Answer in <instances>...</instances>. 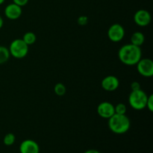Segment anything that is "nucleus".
Returning a JSON list of instances; mask_svg holds the SVG:
<instances>
[{
	"label": "nucleus",
	"mask_w": 153,
	"mask_h": 153,
	"mask_svg": "<svg viewBox=\"0 0 153 153\" xmlns=\"http://www.w3.org/2000/svg\"><path fill=\"white\" fill-rule=\"evenodd\" d=\"M118 58L125 65H136L142 58L141 48L131 43L123 45L118 51Z\"/></svg>",
	"instance_id": "1"
},
{
	"label": "nucleus",
	"mask_w": 153,
	"mask_h": 153,
	"mask_svg": "<svg viewBox=\"0 0 153 153\" xmlns=\"http://www.w3.org/2000/svg\"><path fill=\"white\" fill-rule=\"evenodd\" d=\"M108 121V126L111 131L117 134H123L126 133L131 126L130 119L126 114H114Z\"/></svg>",
	"instance_id": "2"
},
{
	"label": "nucleus",
	"mask_w": 153,
	"mask_h": 153,
	"mask_svg": "<svg viewBox=\"0 0 153 153\" xmlns=\"http://www.w3.org/2000/svg\"><path fill=\"white\" fill-rule=\"evenodd\" d=\"M148 96L143 90L131 91L128 96V103L133 109L137 111L146 108Z\"/></svg>",
	"instance_id": "3"
},
{
	"label": "nucleus",
	"mask_w": 153,
	"mask_h": 153,
	"mask_svg": "<svg viewBox=\"0 0 153 153\" xmlns=\"http://www.w3.org/2000/svg\"><path fill=\"white\" fill-rule=\"evenodd\" d=\"M9 52L12 57L16 59L24 58L28 53V46L22 40V39L17 38L13 40L9 46Z\"/></svg>",
	"instance_id": "4"
},
{
	"label": "nucleus",
	"mask_w": 153,
	"mask_h": 153,
	"mask_svg": "<svg viewBox=\"0 0 153 153\" xmlns=\"http://www.w3.org/2000/svg\"><path fill=\"white\" fill-rule=\"evenodd\" d=\"M137 70L140 76L150 78L153 76V61L150 58H142L137 63Z\"/></svg>",
	"instance_id": "5"
},
{
	"label": "nucleus",
	"mask_w": 153,
	"mask_h": 153,
	"mask_svg": "<svg viewBox=\"0 0 153 153\" xmlns=\"http://www.w3.org/2000/svg\"><path fill=\"white\" fill-rule=\"evenodd\" d=\"M125 28L119 23H114L109 27L108 30V37L111 42H120L125 37Z\"/></svg>",
	"instance_id": "6"
},
{
	"label": "nucleus",
	"mask_w": 153,
	"mask_h": 153,
	"mask_svg": "<svg viewBox=\"0 0 153 153\" xmlns=\"http://www.w3.org/2000/svg\"><path fill=\"white\" fill-rule=\"evenodd\" d=\"M99 116L104 119H109L115 114L114 105L109 102H102L100 103L97 108Z\"/></svg>",
	"instance_id": "7"
},
{
	"label": "nucleus",
	"mask_w": 153,
	"mask_h": 153,
	"mask_svg": "<svg viewBox=\"0 0 153 153\" xmlns=\"http://www.w3.org/2000/svg\"><path fill=\"white\" fill-rule=\"evenodd\" d=\"M151 14L148 10L140 9L137 10L134 15V22L140 27H145L151 22Z\"/></svg>",
	"instance_id": "8"
},
{
	"label": "nucleus",
	"mask_w": 153,
	"mask_h": 153,
	"mask_svg": "<svg viewBox=\"0 0 153 153\" xmlns=\"http://www.w3.org/2000/svg\"><path fill=\"white\" fill-rule=\"evenodd\" d=\"M4 16L10 20H16L19 19L22 13V7L14 3H10L7 4L4 10Z\"/></svg>",
	"instance_id": "9"
},
{
	"label": "nucleus",
	"mask_w": 153,
	"mask_h": 153,
	"mask_svg": "<svg viewBox=\"0 0 153 153\" xmlns=\"http://www.w3.org/2000/svg\"><path fill=\"white\" fill-rule=\"evenodd\" d=\"M102 88L103 90L108 92L115 91L118 89L120 86V81L115 76H107L102 79L101 82Z\"/></svg>",
	"instance_id": "10"
},
{
	"label": "nucleus",
	"mask_w": 153,
	"mask_h": 153,
	"mask_svg": "<svg viewBox=\"0 0 153 153\" xmlns=\"http://www.w3.org/2000/svg\"><path fill=\"white\" fill-rule=\"evenodd\" d=\"M20 153H40V146L38 143L31 139L23 140L19 145Z\"/></svg>",
	"instance_id": "11"
},
{
	"label": "nucleus",
	"mask_w": 153,
	"mask_h": 153,
	"mask_svg": "<svg viewBox=\"0 0 153 153\" xmlns=\"http://www.w3.org/2000/svg\"><path fill=\"white\" fill-rule=\"evenodd\" d=\"M145 41V36L140 31H135L131 36V43L137 46H141Z\"/></svg>",
	"instance_id": "12"
},
{
	"label": "nucleus",
	"mask_w": 153,
	"mask_h": 153,
	"mask_svg": "<svg viewBox=\"0 0 153 153\" xmlns=\"http://www.w3.org/2000/svg\"><path fill=\"white\" fill-rule=\"evenodd\" d=\"M10 52L8 48L4 46H0V64L7 62L10 58Z\"/></svg>",
	"instance_id": "13"
},
{
	"label": "nucleus",
	"mask_w": 153,
	"mask_h": 153,
	"mask_svg": "<svg viewBox=\"0 0 153 153\" xmlns=\"http://www.w3.org/2000/svg\"><path fill=\"white\" fill-rule=\"evenodd\" d=\"M22 39L29 46L35 43L36 40H37V37H36V34L34 32H32V31H28V32L24 34Z\"/></svg>",
	"instance_id": "14"
},
{
	"label": "nucleus",
	"mask_w": 153,
	"mask_h": 153,
	"mask_svg": "<svg viewBox=\"0 0 153 153\" xmlns=\"http://www.w3.org/2000/svg\"><path fill=\"white\" fill-rule=\"evenodd\" d=\"M66 91H67V88H66L65 85L61 82L57 83L54 87V92L58 97H63L64 95H65Z\"/></svg>",
	"instance_id": "15"
},
{
	"label": "nucleus",
	"mask_w": 153,
	"mask_h": 153,
	"mask_svg": "<svg viewBox=\"0 0 153 153\" xmlns=\"http://www.w3.org/2000/svg\"><path fill=\"white\" fill-rule=\"evenodd\" d=\"M15 140H16V137H15L14 134L7 133L4 135V138H3V143L5 146H10L15 143Z\"/></svg>",
	"instance_id": "16"
},
{
	"label": "nucleus",
	"mask_w": 153,
	"mask_h": 153,
	"mask_svg": "<svg viewBox=\"0 0 153 153\" xmlns=\"http://www.w3.org/2000/svg\"><path fill=\"white\" fill-rule=\"evenodd\" d=\"M115 114H126L127 111V107L123 103H118L114 105Z\"/></svg>",
	"instance_id": "17"
},
{
	"label": "nucleus",
	"mask_w": 153,
	"mask_h": 153,
	"mask_svg": "<svg viewBox=\"0 0 153 153\" xmlns=\"http://www.w3.org/2000/svg\"><path fill=\"white\" fill-rule=\"evenodd\" d=\"M146 108H147V109L150 112L153 111V95L152 94H150L149 96H148Z\"/></svg>",
	"instance_id": "18"
},
{
	"label": "nucleus",
	"mask_w": 153,
	"mask_h": 153,
	"mask_svg": "<svg viewBox=\"0 0 153 153\" xmlns=\"http://www.w3.org/2000/svg\"><path fill=\"white\" fill-rule=\"evenodd\" d=\"M78 24H79V25H85L88 24V16H80L79 18H78Z\"/></svg>",
	"instance_id": "19"
},
{
	"label": "nucleus",
	"mask_w": 153,
	"mask_h": 153,
	"mask_svg": "<svg viewBox=\"0 0 153 153\" xmlns=\"http://www.w3.org/2000/svg\"><path fill=\"white\" fill-rule=\"evenodd\" d=\"M28 2V0H13V3L20 6L21 7L26 5Z\"/></svg>",
	"instance_id": "20"
},
{
	"label": "nucleus",
	"mask_w": 153,
	"mask_h": 153,
	"mask_svg": "<svg viewBox=\"0 0 153 153\" xmlns=\"http://www.w3.org/2000/svg\"><path fill=\"white\" fill-rule=\"evenodd\" d=\"M130 87H131V91H137V90L141 89V86H140V84L138 82H131Z\"/></svg>",
	"instance_id": "21"
},
{
	"label": "nucleus",
	"mask_w": 153,
	"mask_h": 153,
	"mask_svg": "<svg viewBox=\"0 0 153 153\" xmlns=\"http://www.w3.org/2000/svg\"><path fill=\"white\" fill-rule=\"evenodd\" d=\"M84 153H101L100 151L97 150V149H88V150L85 151Z\"/></svg>",
	"instance_id": "22"
},
{
	"label": "nucleus",
	"mask_w": 153,
	"mask_h": 153,
	"mask_svg": "<svg viewBox=\"0 0 153 153\" xmlns=\"http://www.w3.org/2000/svg\"><path fill=\"white\" fill-rule=\"evenodd\" d=\"M3 25H4V20H3V18L0 16V29L2 28Z\"/></svg>",
	"instance_id": "23"
},
{
	"label": "nucleus",
	"mask_w": 153,
	"mask_h": 153,
	"mask_svg": "<svg viewBox=\"0 0 153 153\" xmlns=\"http://www.w3.org/2000/svg\"><path fill=\"white\" fill-rule=\"evenodd\" d=\"M4 1H5V0H0V5H1V4H2Z\"/></svg>",
	"instance_id": "24"
}]
</instances>
